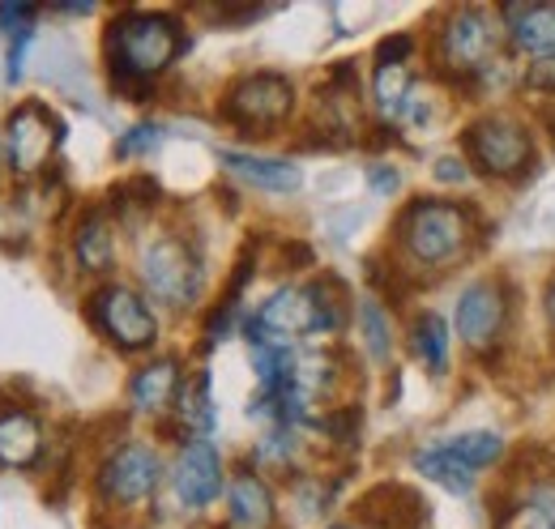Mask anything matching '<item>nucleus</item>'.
<instances>
[{"label":"nucleus","instance_id":"20e7f679","mask_svg":"<svg viewBox=\"0 0 555 529\" xmlns=\"http://www.w3.org/2000/svg\"><path fill=\"white\" fill-rule=\"evenodd\" d=\"M500 453H504V440L495 431H462L453 440L427 444L423 453H415V469L449 491H470L475 474L491 462H500Z\"/></svg>","mask_w":555,"mask_h":529},{"label":"nucleus","instance_id":"1a4fd4ad","mask_svg":"<svg viewBox=\"0 0 555 529\" xmlns=\"http://www.w3.org/2000/svg\"><path fill=\"white\" fill-rule=\"evenodd\" d=\"M163 478V462L150 444H125L99 469V495L112 504H141L154 495Z\"/></svg>","mask_w":555,"mask_h":529},{"label":"nucleus","instance_id":"cd10ccee","mask_svg":"<svg viewBox=\"0 0 555 529\" xmlns=\"http://www.w3.org/2000/svg\"><path fill=\"white\" fill-rule=\"evenodd\" d=\"M526 81L539 86V90H555V52L552 56H534V61H530V73H526Z\"/></svg>","mask_w":555,"mask_h":529},{"label":"nucleus","instance_id":"aec40b11","mask_svg":"<svg viewBox=\"0 0 555 529\" xmlns=\"http://www.w3.org/2000/svg\"><path fill=\"white\" fill-rule=\"evenodd\" d=\"M411 350H415V359L431 376H444L449 372V325H444V317H436V312L415 317V325H411Z\"/></svg>","mask_w":555,"mask_h":529},{"label":"nucleus","instance_id":"ddd939ff","mask_svg":"<svg viewBox=\"0 0 555 529\" xmlns=\"http://www.w3.org/2000/svg\"><path fill=\"white\" fill-rule=\"evenodd\" d=\"M495 52V30L479 9H457L440 26V56L453 68H479Z\"/></svg>","mask_w":555,"mask_h":529},{"label":"nucleus","instance_id":"f257e3e1","mask_svg":"<svg viewBox=\"0 0 555 529\" xmlns=\"http://www.w3.org/2000/svg\"><path fill=\"white\" fill-rule=\"evenodd\" d=\"M184 52V30L171 13H120L107 26V65L125 81H150Z\"/></svg>","mask_w":555,"mask_h":529},{"label":"nucleus","instance_id":"6e6552de","mask_svg":"<svg viewBox=\"0 0 555 529\" xmlns=\"http://www.w3.org/2000/svg\"><path fill=\"white\" fill-rule=\"evenodd\" d=\"M248 330L270 333V337H304V333H325V308H321V282L312 286H282L274 291L261 312L248 321Z\"/></svg>","mask_w":555,"mask_h":529},{"label":"nucleus","instance_id":"c85d7f7f","mask_svg":"<svg viewBox=\"0 0 555 529\" xmlns=\"http://www.w3.org/2000/svg\"><path fill=\"white\" fill-rule=\"evenodd\" d=\"M406 56H411V39L406 35H398V39H389V43L376 48V65H402Z\"/></svg>","mask_w":555,"mask_h":529},{"label":"nucleus","instance_id":"4468645a","mask_svg":"<svg viewBox=\"0 0 555 529\" xmlns=\"http://www.w3.org/2000/svg\"><path fill=\"white\" fill-rule=\"evenodd\" d=\"M43 453V427L30 410H17V405H4L0 410V465H13V469H26V465L39 462Z\"/></svg>","mask_w":555,"mask_h":529},{"label":"nucleus","instance_id":"473e14b6","mask_svg":"<svg viewBox=\"0 0 555 529\" xmlns=\"http://www.w3.org/2000/svg\"><path fill=\"white\" fill-rule=\"evenodd\" d=\"M4 163H9V150H4V141H0V176H4Z\"/></svg>","mask_w":555,"mask_h":529},{"label":"nucleus","instance_id":"39448f33","mask_svg":"<svg viewBox=\"0 0 555 529\" xmlns=\"http://www.w3.org/2000/svg\"><path fill=\"white\" fill-rule=\"evenodd\" d=\"M291 107H295V86L282 73H248L222 99V116L244 132L278 129L291 116Z\"/></svg>","mask_w":555,"mask_h":529},{"label":"nucleus","instance_id":"b1692460","mask_svg":"<svg viewBox=\"0 0 555 529\" xmlns=\"http://www.w3.org/2000/svg\"><path fill=\"white\" fill-rule=\"evenodd\" d=\"M30 22H35V4H30V0H9V4H0V30L26 35Z\"/></svg>","mask_w":555,"mask_h":529},{"label":"nucleus","instance_id":"f03ea898","mask_svg":"<svg viewBox=\"0 0 555 529\" xmlns=\"http://www.w3.org/2000/svg\"><path fill=\"white\" fill-rule=\"evenodd\" d=\"M398 240L418 264H453L470 244V214L453 201H415L398 222Z\"/></svg>","mask_w":555,"mask_h":529},{"label":"nucleus","instance_id":"c756f323","mask_svg":"<svg viewBox=\"0 0 555 529\" xmlns=\"http://www.w3.org/2000/svg\"><path fill=\"white\" fill-rule=\"evenodd\" d=\"M26 43H30V30H26V35H13V48H9V81H17V77H22Z\"/></svg>","mask_w":555,"mask_h":529},{"label":"nucleus","instance_id":"f8f14e48","mask_svg":"<svg viewBox=\"0 0 555 529\" xmlns=\"http://www.w3.org/2000/svg\"><path fill=\"white\" fill-rule=\"evenodd\" d=\"M171 487H176V500L184 508H209L222 491V457L209 440H193L180 449L176 469H171Z\"/></svg>","mask_w":555,"mask_h":529},{"label":"nucleus","instance_id":"a878e982","mask_svg":"<svg viewBox=\"0 0 555 529\" xmlns=\"http://www.w3.org/2000/svg\"><path fill=\"white\" fill-rule=\"evenodd\" d=\"M154 137H158V125H138V129L125 132V141H120V158H133V154H145L150 145H154Z\"/></svg>","mask_w":555,"mask_h":529},{"label":"nucleus","instance_id":"4be33fe9","mask_svg":"<svg viewBox=\"0 0 555 529\" xmlns=\"http://www.w3.org/2000/svg\"><path fill=\"white\" fill-rule=\"evenodd\" d=\"M415 99V81L402 65H376V103L385 116H406Z\"/></svg>","mask_w":555,"mask_h":529},{"label":"nucleus","instance_id":"bb28decb","mask_svg":"<svg viewBox=\"0 0 555 529\" xmlns=\"http://www.w3.org/2000/svg\"><path fill=\"white\" fill-rule=\"evenodd\" d=\"M321 431L334 436V440H350V436L359 431V410H338V414L321 418Z\"/></svg>","mask_w":555,"mask_h":529},{"label":"nucleus","instance_id":"7c9ffc66","mask_svg":"<svg viewBox=\"0 0 555 529\" xmlns=\"http://www.w3.org/2000/svg\"><path fill=\"white\" fill-rule=\"evenodd\" d=\"M436 171H440V180H462V176H466V167H462L457 158H440Z\"/></svg>","mask_w":555,"mask_h":529},{"label":"nucleus","instance_id":"2f4dec72","mask_svg":"<svg viewBox=\"0 0 555 529\" xmlns=\"http://www.w3.org/2000/svg\"><path fill=\"white\" fill-rule=\"evenodd\" d=\"M547 321H552V330H555V282L547 286Z\"/></svg>","mask_w":555,"mask_h":529},{"label":"nucleus","instance_id":"393cba45","mask_svg":"<svg viewBox=\"0 0 555 529\" xmlns=\"http://www.w3.org/2000/svg\"><path fill=\"white\" fill-rule=\"evenodd\" d=\"M504 529H555V508H539V504H530V508H521V513H513Z\"/></svg>","mask_w":555,"mask_h":529},{"label":"nucleus","instance_id":"0eeeda50","mask_svg":"<svg viewBox=\"0 0 555 529\" xmlns=\"http://www.w3.org/2000/svg\"><path fill=\"white\" fill-rule=\"evenodd\" d=\"M466 150H470V158L483 167L487 176H521L526 167H530V154H534V145H530V132L521 129L517 120H508V116H483V120H475L470 129H466Z\"/></svg>","mask_w":555,"mask_h":529},{"label":"nucleus","instance_id":"f3484780","mask_svg":"<svg viewBox=\"0 0 555 529\" xmlns=\"http://www.w3.org/2000/svg\"><path fill=\"white\" fill-rule=\"evenodd\" d=\"M504 22L521 52H530V56L555 52V4H508Z\"/></svg>","mask_w":555,"mask_h":529},{"label":"nucleus","instance_id":"7ed1b4c3","mask_svg":"<svg viewBox=\"0 0 555 529\" xmlns=\"http://www.w3.org/2000/svg\"><path fill=\"white\" fill-rule=\"evenodd\" d=\"M141 282L167 308H193L206 286V269L180 235H158L141 248Z\"/></svg>","mask_w":555,"mask_h":529},{"label":"nucleus","instance_id":"2eb2a0df","mask_svg":"<svg viewBox=\"0 0 555 529\" xmlns=\"http://www.w3.org/2000/svg\"><path fill=\"white\" fill-rule=\"evenodd\" d=\"M218 158H222V167H227L231 176H240L244 184H253V189H261V193H295V189L304 184V180H299V167L286 163V158L231 154V150H222Z\"/></svg>","mask_w":555,"mask_h":529},{"label":"nucleus","instance_id":"9b49d317","mask_svg":"<svg viewBox=\"0 0 555 529\" xmlns=\"http://www.w3.org/2000/svg\"><path fill=\"white\" fill-rule=\"evenodd\" d=\"M508 321V308H504V291L495 282H470L462 295H457V308H453V325L457 337L470 346V350H487L500 330Z\"/></svg>","mask_w":555,"mask_h":529},{"label":"nucleus","instance_id":"72a5a7b5","mask_svg":"<svg viewBox=\"0 0 555 529\" xmlns=\"http://www.w3.org/2000/svg\"><path fill=\"white\" fill-rule=\"evenodd\" d=\"M334 529H347V526H334Z\"/></svg>","mask_w":555,"mask_h":529},{"label":"nucleus","instance_id":"9d476101","mask_svg":"<svg viewBox=\"0 0 555 529\" xmlns=\"http://www.w3.org/2000/svg\"><path fill=\"white\" fill-rule=\"evenodd\" d=\"M61 125L52 120V112L43 103H22L13 116H9V129H4V150H9V163L17 176H35L52 150H56V137Z\"/></svg>","mask_w":555,"mask_h":529},{"label":"nucleus","instance_id":"a211bd4d","mask_svg":"<svg viewBox=\"0 0 555 529\" xmlns=\"http://www.w3.org/2000/svg\"><path fill=\"white\" fill-rule=\"evenodd\" d=\"M129 397H133V405H138L141 414L167 410L180 397V363L176 359H154L150 367H141L138 376H133Z\"/></svg>","mask_w":555,"mask_h":529},{"label":"nucleus","instance_id":"6ab92c4d","mask_svg":"<svg viewBox=\"0 0 555 529\" xmlns=\"http://www.w3.org/2000/svg\"><path fill=\"white\" fill-rule=\"evenodd\" d=\"M73 257H77L81 269H90V273H107L116 264V231H112L107 214L94 209V214L81 218V227L73 235Z\"/></svg>","mask_w":555,"mask_h":529},{"label":"nucleus","instance_id":"412c9836","mask_svg":"<svg viewBox=\"0 0 555 529\" xmlns=\"http://www.w3.org/2000/svg\"><path fill=\"white\" fill-rule=\"evenodd\" d=\"M176 410H180V423L197 436H209L214 431V397H209V372H197L180 385V397H176Z\"/></svg>","mask_w":555,"mask_h":529},{"label":"nucleus","instance_id":"5701e85b","mask_svg":"<svg viewBox=\"0 0 555 529\" xmlns=\"http://www.w3.org/2000/svg\"><path fill=\"white\" fill-rule=\"evenodd\" d=\"M359 330H363V346L376 363H389V350H393V333H389V312L376 304V299H363L359 304Z\"/></svg>","mask_w":555,"mask_h":529},{"label":"nucleus","instance_id":"423d86ee","mask_svg":"<svg viewBox=\"0 0 555 529\" xmlns=\"http://www.w3.org/2000/svg\"><path fill=\"white\" fill-rule=\"evenodd\" d=\"M86 312H90V321L107 333L120 350H145V346H154V337H158V321H154L150 304L141 299L133 286H120V282L99 286V291L90 295Z\"/></svg>","mask_w":555,"mask_h":529},{"label":"nucleus","instance_id":"dca6fc26","mask_svg":"<svg viewBox=\"0 0 555 529\" xmlns=\"http://www.w3.org/2000/svg\"><path fill=\"white\" fill-rule=\"evenodd\" d=\"M231 529H270L274 526V491L266 487V478L240 469L231 478Z\"/></svg>","mask_w":555,"mask_h":529}]
</instances>
